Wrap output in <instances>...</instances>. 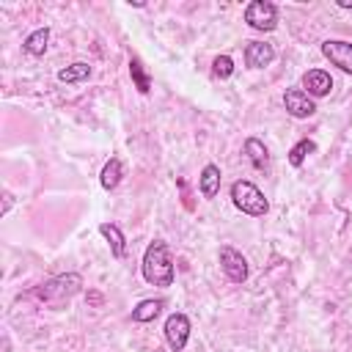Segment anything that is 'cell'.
Returning a JSON list of instances; mask_svg holds the SVG:
<instances>
[{"instance_id": "1", "label": "cell", "mask_w": 352, "mask_h": 352, "mask_svg": "<svg viewBox=\"0 0 352 352\" xmlns=\"http://www.w3.org/2000/svg\"><path fill=\"white\" fill-rule=\"evenodd\" d=\"M143 278L151 283V286H173V258H170V248L162 242V239H154L148 242L146 253H143Z\"/></svg>"}, {"instance_id": "2", "label": "cell", "mask_w": 352, "mask_h": 352, "mask_svg": "<svg viewBox=\"0 0 352 352\" xmlns=\"http://www.w3.org/2000/svg\"><path fill=\"white\" fill-rule=\"evenodd\" d=\"M80 286H82V278L77 272H66V275H58V278L41 283V286H36L33 297L41 300V302H47V305H60L63 300H69L72 294H77Z\"/></svg>"}, {"instance_id": "3", "label": "cell", "mask_w": 352, "mask_h": 352, "mask_svg": "<svg viewBox=\"0 0 352 352\" xmlns=\"http://www.w3.org/2000/svg\"><path fill=\"white\" fill-rule=\"evenodd\" d=\"M231 201H234V206H236L242 214H250V217H261V214H267V209H270L264 192H261L253 182H248V179H239V182L231 184Z\"/></svg>"}, {"instance_id": "4", "label": "cell", "mask_w": 352, "mask_h": 352, "mask_svg": "<svg viewBox=\"0 0 352 352\" xmlns=\"http://www.w3.org/2000/svg\"><path fill=\"white\" fill-rule=\"evenodd\" d=\"M245 22L253 30H275L278 25V6L270 0H253L245 8Z\"/></svg>"}, {"instance_id": "5", "label": "cell", "mask_w": 352, "mask_h": 352, "mask_svg": "<svg viewBox=\"0 0 352 352\" xmlns=\"http://www.w3.org/2000/svg\"><path fill=\"white\" fill-rule=\"evenodd\" d=\"M220 270L226 272V278L231 283H245L248 280V258L231 245L220 248Z\"/></svg>"}, {"instance_id": "6", "label": "cell", "mask_w": 352, "mask_h": 352, "mask_svg": "<svg viewBox=\"0 0 352 352\" xmlns=\"http://www.w3.org/2000/svg\"><path fill=\"white\" fill-rule=\"evenodd\" d=\"M190 330L192 327H190V319L184 314H170L168 322H165V341H168V346L173 352H182L187 346V341H190Z\"/></svg>"}, {"instance_id": "7", "label": "cell", "mask_w": 352, "mask_h": 352, "mask_svg": "<svg viewBox=\"0 0 352 352\" xmlns=\"http://www.w3.org/2000/svg\"><path fill=\"white\" fill-rule=\"evenodd\" d=\"M322 55L338 66L341 72L352 74V41H344V38H327L322 41Z\"/></svg>"}, {"instance_id": "8", "label": "cell", "mask_w": 352, "mask_h": 352, "mask_svg": "<svg viewBox=\"0 0 352 352\" xmlns=\"http://www.w3.org/2000/svg\"><path fill=\"white\" fill-rule=\"evenodd\" d=\"M283 107H286V113L294 116V118H308V116L316 113L314 99H311L302 88H289V91L283 94Z\"/></svg>"}, {"instance_id": "9", "label": "cell", "mask_w": 352, "mask_h": 352, "mask_svg": "<svg viewBox=\"0 0 352 352\" xmlns=\"http://www.w3.org/2000/svg\"><path fill=\"white\" fill-rule=\"evenodd\" d=\"M302 91L311 96V99H319V96H327L333 91V77L330 72L324 69H308L302 74Z\"/></svg>"}, {"instance_id": "10", "label": "cell", "mask_w": 352, "mask_h": 352, "mask_svg": "<svg viewBox=\"0 0 352 352\" xmlns=\"http://www.w3.org/2000/svg\"><path fill=\"white\" fill-rule=\"evenodd\" d=\"M272 58H275L272 44H267V41H248V47H245V63L250 69H264V66L272 63Z\"/></svg>"}, {"instance_id": "11", "label": "cell", "mask_w": 352, "mask_h": 352, "mask_svg": "<svg viewBox=\"0 0 352 352\" xmlns=\"http://www.w3.org/2000/svg\"><path fill=\"white\" fill-rule=\"evenodd\" d=\"M99 234L107 239L110 253H113L116 258H124V256H126V236H124V231H121L116 223H102V226H99Z\"/></svg>"}, {"instance_id": "12", "label": "cell", "mask_w": 352, "mask_h": 352, "mask_svg": "<svg viewBox=\"0 0 352 352\" xmlns=\"http://www.w3.org/2000/svg\"><path fill=\"white\" fill-rule=\"evenodd\" d=\"M198 187H201V195L204 198H214L220 192V168L214 162L204 165V170L198 176Z\"/></svg>"}, {"instance_id": "13", "label": "cell", "mask_w": 352, "mask_h": 352, "mask_svg": "<svg viewBox=\"0 0 352 352\" xmlns=\"http://www.w3.org/2000/svg\"><path fill=\"white\" fill-rule=\"evenodd\" d=\"M245 154H248V160H250V165L256 170H264L270 165V151L258 138H248L245 140Z\"/></svg>"}, {"instance_id": "14", "label": "cell", "mask_w": 352, "mask_h": 352, "mask_svg": "<svg viewBox=\"0 0 352 352\" xmlns=\"http://www.w3.org/2000/svg\"><path fill=\"white\" fill-rule=\"evenodd\" d=\"M121 176H124V165H121V160H118V157H110V160L104 162L102 173H99V184H102L104 190H116V187L121 184Z\"/></svg>"}, {"instance_id": "15", "label": "cell", "mask_w": 352, "mask_h": 352, "mask_svg": "<svg viewBox=\"0 0 352 352\" xmlns=\"http://www.w3.org/2000/svg\"><path fill=\"white\" fill-rule=\"evenodd\" d=\"M165 308V300H140L135 308H132V319L146 324V322H154L160 316V311Z\"/></svg>"}, {"instance_id": "16", "label": "cell", "mask_w": 352, "mask_h": 352, "mask_svg": "<svg viewBox=\"0 0 352 352\" xmlns=\"http://www.w3.org/2000/svg\"><path fill=\"white\" fill-rule=\"evenodd\" d=\"M91 72H94L91 63H85V60H74V63H69L66 69L58 72V80L66 82V85H72V82H82V80H88Z\"/></svg>"}, {"instance_id": "17", "label": "cell", "mask_w": 352, "mask_h": 352, "mask_svg": "<svg viewBox=\"0 0 352 352\" xmlns=\"http://www.w3.org/2000/svg\"><path fill=\"white\" fill-rule=\"evenodd\" d=\"M47 44H50V28H38V30H33V33L25 38V52H30V55H44Z\"/></svg>"}, {"instance_id": "18", "label": "cell", "mask_w": 352, "mask_h": 352, "mask_svg": "<svg viewBox=\"0 0 352 352\" xmlns=\"http://www.w3.org/2000/svg\"><path fill=\"white\" fill-rule=\"evenodd\" d=\"M129 74H132V82H135V88H138L140 94H148V91H151V77L146 74L140 58H129Z\"/></svg>"}, {"instance_id": "19", "label": "cell", "mask_w": 352, "mask_h": 352, "mask_svg": "<svg viewBox=\"0 0 352 352\" xmlns=\"http://www.w3.org/2000/svg\"><path fill=\"white\" fill-rule=\"evenodd\" d=\"M314 148H316V146H314V140L302 138L300 143H294V146H292V151H289V162H292L294 168H300V165L305 162V157H308Z\"/></svg>"}, {"instance_id": "20", "label": "cell", "mask_w": 352, "mask_h": 352, "mask_svg": "<svg viewBox=\"0 0 352 352\" xmlns=\"http://www.w3.org/2000/svg\"><path fill=\"white\" fill-rule=\"evenodd\" d=\"M212 74L220 77V80H228V77L234 74V60H231L228 55H217V58L212 60Z\"/></svg>"}, {"instance_id": "21", "label": "cell", "mask_w": 352, "mask_h": 352, "mask_svg": "<svg viewBox=\"0 0 352 352\" xmlns=\"http://www.w3.org/2000/svg\"><path fill=\"white\" fill-rule=\"evenodd\" d=\"M11 204H14V195H11V192H3V214H8Z\"/></svg>"}, {"instance_id": "22", "label": "cell", "mask_w": 352, "mask_h": 352, "mask_svg": "<svg viewBox=\"0 0 352 352\" xmlns=\"http://www.w3.org/2000/svg\"><path fill=\"white\" fill-rule=\"evenodd\" d=\"M338 6H341V8H352V3H349V0H338Z\"/></svg>"}]
</instances>
